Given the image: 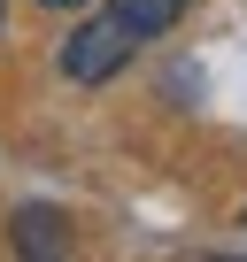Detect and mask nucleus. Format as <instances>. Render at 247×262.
Listing matches in <instances>:
<instances>
[{"instance_id": "nucleus-1", "label": "nucleus", "mask_w": 247, "mask_h": 262, "mask_svg": "<svg viewBox=\"0 0 247 262\" xmlns=\"http://www.w3.org/2000/svg\"><path fill=\"white\" fill-rule=\"evenodd\" d=\"M132 47H139V31L123 24L116 8H108V16H85V24L62 39V77H70V85H100V77H116L123 62H132Z\"/></svg>"}, {"instance_id": "nucleus-2", "label": "nucleus", "mask_w": 247, "mask_h": 262, "mask_svg": "<svg viewBox=\"0 0 247 262\" xmlns=\"http://www.w3.org/2000/svg\"><path fill=\"white\" fill-rule=\"evenodd\" d=\"M8 239H16V254H62V247H70V216L47 208V201H31V208H16Z\"/></svg>"}, {"instance_id": "nucleus-5", "label": "nucleus", "mask_w": 247, "mask_h": 262, "mask_svg": "<svg viewBox=\"0 0 247 262\" xmlns=\"http://www.w3.org/2000/svg\"><path fill=\"white\" fill-rule=\"evenodd\" d=\"M0 8H8V0H0Z\"/></svg>"}, {"instance_id": "nucleus-3", "label": "nucleus", "mask_w": 247, "mask_h": 262, "mask_svg": "<svg viewBox=\"0 0 247 262\" xmlns=\"http://www.w3.org/2000/svg\"><path fill=\"white\" fill-rule=\"evenodd\" d=\"M108 8H116L123 24H132L139 39H162V31H170V24L186 16V0H108Z\"/></svg>"}, {"instance_id": "nucleus-4", "label": "nucleus", "mask_w": 247, "mask_h": 262, "mask_svg": "<svg viewBox=\"0 0 247 262\" xmlns=\"http://www.w3.org/2000/svg\"><path fill=\"white\" fill-rule=\"evenodd\" d=\"M39 8H85V0H39Z\"/></svg>"}]
</instances>
